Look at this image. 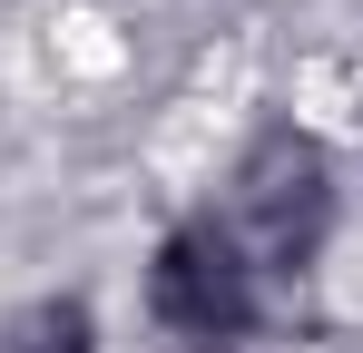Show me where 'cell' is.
<instances>
[{"label":"cell","instance_id":"1","mask_svg":"<svg viewBox=\"0 0 363 353\" xmlns=\"http://www.w3.org/2000/svg\"><path fill=\"white\" fill-rule=\"evenodd\" d=\"M236 196H245V235H255V265H314L324 235H334V157L324 138L304 128H265L236 167Z\"/></svg>","mask_w":363,"mask_h":353},{"label":"cell","instance_id":"2","mask_svg":"<svg viewBox=\"0 0 363 353\" xmlns=\"http://www.w3.org/2000/svg\"><path fill=\"white\" fill-rule=\"evenodd\" d=\"M147 304H157V324H177L196 344H236L255 324V265L236 255V235L216 216H186L147 265Z\"/></svg>","mask_w":363,"mask_h":353},{"label":"cell","instance_id":"3","mask_svg":"<svg viewBox=\"0 0 363 353\" xmlns=\"http://www.w3.org/2000/svg\"><path fill=\"white\" fill-rule=\"evenodd\" d=\"M10 353H99V324H89V304H79V294H50V304H30V314H20Z\"/></svg>","mask_w":363,"mask_h":353},{"label":"cell","instance_id":"4","mask_svg":"<svg viewBox=\"0 0 363 353\" xmlns=\"http://www.w3.org/2000/svg\"><path fill=\"white\" fill-rule=\"evenodd\" d=\"M206 353H226V344H206Z\"/></svg>","mask_w":363,"mask_h":353}]
</instances>
